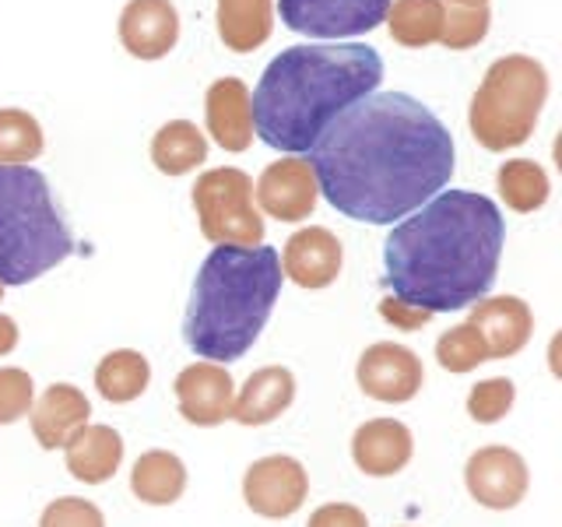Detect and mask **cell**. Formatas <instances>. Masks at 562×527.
<instances>
[{
    "mask_svg": "<svg viewBox=\"0 0 562 527\" xmlns=\"http://www.w3.org/2000/svg\"><path fill=\"white\" fill-rule=\"evenodd\" d=\"M436 362L443 366L447 373H471V369H479L482 362H488V348L482 341V334L464 321V324H457V327L439 334Z\"/></svg>",
    "mask_w": 562,
    "mask_h": 527,
    "instance_id": "29",
    "label": "cell"
},
{
    "mask_svg": "<svg viewBox=\"0 0 562 527\" xmlns=\"http://www.w3.org/2000/svg\"><path fill=\"white\" fill-rule=\"evenodd\" d=\"M254 193L263 215L278 222H306L316 211V201H321V187H316L313 166L299 155L271 162L260 172Z\"/></svg>",
    "mask_w": 562,
    "mask_h": 527,
    "instance_id": "12",
    "label": "cell"
},
{
    "mask_svg": "<svg viewBox=\"0 0 562 527\" xmlns=\"http://www.w3.org/2000/svg\"><path fill=\"white\" fill-rule=\"evenodd\" d=\"M310 496V474L289 453L260 457L243 474V500L257 517L285 520L303 509Z\"/></svg>",
    "mask_w": 562,
    "mask_h": 527,
    "instance_id": "9",
    "label": "cell"
},
{
    "mask_svg": "<svg viewBox=\"0 0 562 527\" xmlns=\"http://www.w3.org/2000/svg\"><path fill=\"white\" fill-rule=\"evenodd\" d=\"M60 450L70 479H78L85 485L110 482L123 464V436L113 426H102V422L81 426Z\"/></svg>",
    "mask_w": 562,
    "mask_h": 527,
    "instance_id": "20",
    "label": "cell"
},
{
    "mask_svg": "<svg viewBox=\"0 0 562 527\" xmlns=\"http://www.w3.org/2000/svg\"><path fill=\"white\" fill-rule=\"evenodd\" d=\"M492 25L488 4L482 8H461V4H447L443 8V32H439V43L447 49H471L479 46Z\"/></svg>",
    "mask_w": 562,
    "mask_h": 527,
    "instance_id": "30",
    "label": "cell"
},
{
    "mask_svg": "<svg viewBox=\"0 0 562 527\" xmlns=\"http://www.w3.org/2000/svg\"><path fill=\"white\" fill-rule=\"evenodd\" d=\"M274 246H215L193 278L183 338L204 362H236L254 348L281 292Z\"/></svg>",
    "mask_w": 562,
    "mask_h": 527,
    "instance_id": "4",
    "label": "cell"
},
{
    "mask_svg": "<svg viewBox=\"0 0 562 527\" xmlns=\"http://www.w3.org/2000/svg\"><path fill=\"white\" fill-rule=\"evenodd\" d=\"M356 380L366 397L383 404H404L422 391L426 369H422V359L412 348L394 341H376L359 356Z\"/></svg>",
    "mask_w": 562,
    "mask_h": 527,
    "instance_id": "11",
    "label": "cell"
},
{
    "mask_svg": "<svg viewBox=\"0 0 562 527\" xmlns=\"http://www.w3.org/2000/svg\"><path fill=\"white\" fill-rule=\"evenodd\" d=\"M218 40L233 53H254L274 32V0H218Z\"/></svg>",
    "mask_w": 562,
    "mask_h": 527,
    "instance_id": "22",
    "label": "cell"
},
{
    "mask_svg": "<svg viewBox=\"0 0 562 527\" xmlns=\"http://www.w3.org/2000/svg\"><path fill=\"white\" fill-rule=\"evenodd\" d=\"M383 60L373 46H292L268 64L254 102V134L285 155L310 152L348 105L373 96Z\"/></svg>",
    "mask_w": 562,
    "mask_h": 527,
    "instance_id": "3",
    "label": "cell"
},
{
    "mask_svg": "<svg viewBox=\"0 0 562 527\" xmlns=\"http://www.w3.org/2000/svg\"><path fill=\"white\" fill-rule=\"evenodd\" d=\"M464 485L471 500L482 503L485 509H514L531 489V471H527V461L514 447L488 444L468 457Z\"/></svg>",
    "mask_w": 562,
    "mask_h": 527,
    "instance_id": "10",
    "label": "cell"
},
{
    "mask_svg": "<svg viewBox=\"0 0 562 527\" xmlns=\"http://www.w3.org/2000/svg\"><path fill=\"white\" fill-rule=\"evenodd\" d=\"M391 0H278L285 29L310 40H356L383 25Z\"/></svg>",
    "mask_w": 562,
    "mask_h": 527,
    "instance_id": "8",
    "label": "cell"
},
{
    "mask_svg": "<svg viewBox=\"0 0 562 527\" xmlns=\"http://www.w3.org/2000/svg\"><path fill=\"white\" fill-rule=\"evenodd\" d=\"M468 324L482 334L488 359H514L535 334V313L520 295H492L471 306Z\"/></svg>",
    "mask_w": 562,
    "mask_h": 527,
    "instance_id": "16",
    "label": "cell"
},
{
    "mask_svg": "<svg viewBox=\"0 0 562 527\" xmlns=\"http://www.w3.org/2000/svg\"><path fill=\"white\" fill-rule=\"evenodd\" d=\"M380 316H383L386 324H394L397 330H422L432 321L429 310L404 303V299H397V295H383L380 299Z\"/></svg>",
    "mask_w": 562,
    "mask_h": 527,
    "instance_id": "34",
    "label": "cell"
},
{
    "mask_svg": "<svg viewBox=\"0 0 562 527\" xmlns=\"http://www.w3.org/2000/svg\"><path fill=\"white\" fill-rule=\"evenodd\" d=\"M517 401V386L514 380L506 377H488L482 383L471 386L468 394V415L479 422V426H492V422H499L509 415V408H514Z\"/></svg>",
    "mask_w": 562,
    "mask_h": 527,
    "instance_id": "31",
    "label": "cell"
},
{
    "mask_svg": "<svg viewBox=\"0 0 562 527\" xmlns=\"http://www.w3.org/2000/svg\"><path fill=\"white\" fill-rule=\"evenodd\" d=\"M549 99V70L527 53H509L485 70L471 96L468 127L485 152H509L531 141Z\"/></svg>",
    "mask_w": 562,
    "mask_h": 527,
    "instance_id": "6",
    "label": "cell"
},
{
    "mask_svg": "<svg viewBox=\"0 0 562 527\" xmlns=\"http://www.w3.org/2000/svg\"><path fill=\"white\" fill-rule=\"evenodd\" d=\"M46 137L40 120L25 110H0V166H29L43 155Z\"/></svg>",
    "mask_w": 562,
    "mask_h": 527,
    "instance_id": "28",
    "label": "cell"
},
{
    "mask_svg": "<svg viewBox=\"0 0 562 527\" xmlns=\"http://www.w3.org/2000/svg\"><path fill=\"white\" fill-rule=\"evenodd\" d=\"M415 436L397 418H369L351 436V461L369 479H391L412 464Z\"/></svg>",
    "mask_w": 562,
    "mask_h": 527,
    "instance_id": "17",
    "label": "cell"
},
{
    "mask_svg": "<svg viewBox=\"0 0 562 527\" xmlns=\"http://www.w3.org/2000/svg\"><path fill=\"white\" fill-rule=\"evenodd\" d=\"M443 0H391L386 8V29H391V40L408 46V49H426L439 43V32H443Z\"/></svg>",
    "mask_w": 562,
    "mask_h": 527,
    "instance_id": "26",
    "label": "cell"
},
{
    "mask_svg": "<svg viewBox=\"0 0 562 527\" xmlns=\"http://www.w3.org/2000/svg\"><path fill=\"white\" fill-rule=\"evenodd\" d=\"M295 401V377L285 366H263L246 377L236 391L233 418L239 426H268L278 415H285Z\"/></svg>",
    "mask_w": 562,
    "mask_h": 527,
    "instance_id": "21",
    "label": "cell"
},
{
    "mask_svg": "<svg viewBox=\"0 0 562 527\" xmlns=\"http://www.w3.org/2000/svg\"><path fill=\"white\" fill-rule=\"evenodd\" d=\"M40 527H105V517L92 500L60 496L43 509Z\"/></svg>",
    "mask_w": 562,
    "mask_h": 527,
    "instance_id": "33",
    "label": "cell"
},
{
    "mask_svg": "<svg viewBox=\"0 0 562 527\" xmlns=\"http://www.w3.org/2000/svg\"><path fill=\"white\" fill-rule=\"evenodd\" d=\"M75 254V236L32 166H0V285H29Z\"/></svg>",
    "mask_w": 562,
    "mask_h": 527,
    "instance_id": "5",
    "label": "cell"
},
{
    "mask_svg": "<svg viewBox=\"0 0 562 527\" xmlns=\"http://www.w3.org/2000/svg\"><path fill=\"white\" fill-rule=\"evenodd\" d=\"M176 408L190 422V426H222L225 418H233L236 404V380L225 366L218 362H193L187 366L172 383Z\"/></svg>",
    "mask_w": 562,
    "mask_h": 527,
    "instance_id": "13",
    "label": "cell"
},
{
    "mask_svg": "<svg viewBox=\"0 0 562 527\" xmlns=\"http://www.w3.org/2000/svg\"><path fill=\"white\" fill-rule=\"evenodd\" d=\"M207 134L225 152H246L254 145V102L250 88L239 78H218L204 96Z\"/></svg>",
    "mask_w": 562,
    "mask_h": 527,
    "instance_id": "18",
    "label": "cell"
},
{
    "mask_svg": "<svg viewBox=\"0 0 562 527\" xmlns=\"http://www.w3.org/2000/svg\"><path fill=\"white\" fill-rule=\"evenodd\" d=\"M151 162L162 176H187L207 162V137L190 120H169L151 137Z\"/></svg>",
    "mask_w": 562,
    "mask_h": 527,
    "instance_id": "24",
    "label": "cell"
},
{
    "mask_svg": "<svg viewBox=\"0 0 562 527\" xmlns=\"http://www.w3.org/2000/svg\"><path fill=\"white\" fill-rule=\"evenodd\" d=\"M131 492L148 506H172L187 492V464L172 450H148L134 461Z\"/></svg>",
    "mask_w": 562,
    "mask_h": 527,
    "instance_id": "23",
    "label": "cell"
},
{
    "mask_svg": "<svg viewBox=\"0 0 562 527\" xmlns=\"http://www.w3.org/2000/svg\"><path fill=\"white\" fill-rule=\"evenodd\" d=\"M92 404L75 383H53L32 404V436L43 450H60L81 426H88Z\"/></svg>",
    "mask_w": 562,
    "mask_h": 527,
    "instance_id": "19",
    "label": "cell"
},
{
    "mask_svg": "<svg viewBox=\"0 0 562 527\" xmlns=\"http://www.w3.org/2000/svg\"><path fill=\"white\" fill-rule=\"evenodd\" d=\"M306 527H369V520L356 503H324L310 514Z\"/></svg>",
    "mask_w": 562,
    "mask_h": 527,
    "instance_id": "35",
    "label": "cell"
},
{
    "mask_svg": "<svg viewBox=\"0 0 562 527\" xmlns=\"http://www.w3.org/2000/svg\"><path fill=\"white\" fill-rule=\"evenodd\" d=\"M14 348H18V324L8 313H0V359L11 356Z\"/></svg>",
    "mask_w": 562,
    "mask_h": 527,
    "instance_id": "36",
    "label": "cell"
},
{
    "mask_svg": "<svg viewBox=\"0 0 562 527\" xmlns=\"http://www.w3.org/2000/svg\"><path fill=\"white\" fill-rule=\"evenodd\" d=\"M201 236L215 246H263V218L254 204V180L236 166L207 169L193 183Z\"/></svg>",
    "mask_w": 562,
    "mask_h": 527,
    "instance_id": "7",
    "label": "cell"
},
{
    "mask_svg": "<svg viewBox=\"0 0 562 527\" xmlns=\"http://www.w3.org/2000/svg\"><path fill=\"white\" fill-rule=\"evenodd\" d=\"M443 4H461V8H482L488 0H443Z\"/></svg>",
    "mask_w": 562,
    "mask_h": 527,
    "instance_id": "37",
    "label": "cell"
},
{
    "mask_svg": "<svg viewBox=\"0 0 562 527\" xmlns=\"http://www.w3.org/2000/svg\"><path fill=\"white\" fill-rule=\"evenodd\" d=\"M281 274L295 281L299 289H327L338 281L345 250L341 239L324 225H306L289 236L285 250H281Z\"/></svg>",
    "mask_w": 562,
    "mask_h": 527,
    "instance_id": "14",
    "label": "cell"
},
{
    "mask_svg": "<svg viewBox=\"0 0 562 527\" xmlns=\"http://www.w3.org/2000/svg\"><path fill=\"white\" fill-rule=\"evenodd\" d=\"M151 362L134 348H116L95 366V391L110 404H131L148 391Z\"/></svg>",
    "mask_w": 562,
    "mask_h": 527,
    "instance_id": "25",
    "label": "cell"
},
{
    "mask_svg": "<svg viewBox=\"0 0 562 527\" xmlns=\"http://www.w3.org/2000/svg\"><path fill=\"white\" fill-rule=\"evenodd\" d=\"M120 43L137 60H162L180 43V11L172 0H127L120 11Z\"/></svg>",
    "mask_w": 562,
    "mask_h": 527,
    "instance_id": "15",
    "label": "cell"
},
{
    "mask_svg": "<svg viewBox=\"0 0 562 527\" xmlns=\"http://www.w3.org/2000/svg\"><path fill=\"white\" fill-rule=\"evenodd\" d=\"M496 187L506 208L517 211V215H531V211L544 208V201H549V193H552L549 172H544L535 158H509V162H503L496 172Z\"/></svg>",
    "mask_w": 562,
    "mask_h": 527,
    "instance_id": "27",
    "label": "cell"
},
{
    "mask_svg": "<svg viewBox=\"0 0 562 527\" xmlns=\"http://www.w3.org/2000/svg\"><path fill=\"white\" fill-rule=\"evenodd\" d=\"M0 299H4V285H0Z\"/></svg>",
    "mask_w": 562,
    "mask_h": 527,
    "instance_id": "38",
    "label": "cell"
},
{
    "mask_svg": "<svg viewBox=\"0 0 562 527\" xmlns=\"http://www.w3.org/2000/svg\"><path fill=\"white\" fill-rule=\"evenodd\" d=\"M306 162L345 218L394 225L450 183L453 137L418 99L373 92L316 137Z\"/></svg>",
    "mask_w": 562,
    "mask_h": 527,
    "instance_id": "1",
    "label": "cell"
},
{
    "mask_svg": "<svg viewBox=\"0 0 562 527\" xmlns=\"http://www.w3.org/2000/svg\"><path fill=\"white\" fill-rule=\"evenodd\" d=\"M35 404V383L25 369L4 366L0 369V426L22 422Z\"/></svg>",
    "mask_w": 562,
    "mask_h": 527,
    "instance_id": "32",
    "label": "cell"
},
{
    "mask_svg": "<svg viewBox=\"0 0 562 527\" xmlns=\"http://www.w3.org/2000/svg\"><path fill=\"white\" fill-rule=\"evenodd\" d=\"M506 222L485 193L439 190L383 243V285L436 313L474 306L499 274Z\"/></svg>",
    "mask_w": 562,
    "mask_h": 527,
    "instance_id": "2",
    "label": "cell"
}]
</instances>
